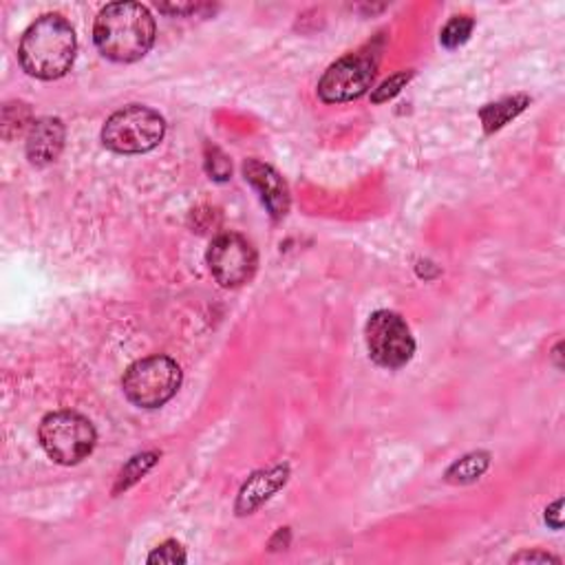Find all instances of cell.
Returning a JSON list of instances; mask_svg holds the SVG:
<instances>
[{"label": "cell", "mask_w": 565, "mask_h": 565, "mask_svg": "<svg viewBox=\"0 0 565 565\" xmlns=\"http://www.w3.org/2000/svg\"><path fill=\"white\" fill-rule=\"evenodd\" d=\"M94 40L105 58L137 62L155 42V21L139 3H111L96 19Z\"/></svg>", "instance_id": "6da1fadb"}, {"label": "cell", "mask_w": 565, "mask_h": 565, "mask_svg": "<svg viewBox=\"0 0 565 565\" xmlns=\"http://www.w3.org/2000/svg\"><path fill=\"white\" fill-rule=\"evenodd\" d=\"M75 51L77 40L71 23L58 14H47L25 32L19 58L29 75L58 79L71 71Z\"/></svg>", "instance_id": "7a4b0ae2"}, {"label": "cell", "mask_w": 565, "mask_h": 565, "mask_svg": "<svg viewBox=\"0 0 565 565\" xmlns=\"http://www.w3.org/2000/svg\"><path fill=\"white\" fill-rule=\"evenodd\" d=\"M182 384V369L169 356H148L133 363L124 378V395L142 409H159L177 393Z\"/></svg>", "instance_id": "3957f363"}, {"label": "cell", "mask_w": 565, "mask_h": 565, "mask_svg": "<svg viewBox=\"0 0 565 565\" xmlns=\"http://www.w3.org/2000/svg\"><path fill=\"white\" fill-rule=\"evenodd\" d=\"M38 438L45 453L62 466H73L87 459L98 440L94 425L85 416L73 412L49 414L40 422Z\"/></svg>", "instance_id": "277c9868"}, {"label": "cell", "mask_w": 565, "mask_h": 565, "mask_svg": "<svg viewBox=\"0 0 565 565\" xmlns=\"http://www.w3.org/2000/svg\"><path fill=\"white\" fill-rule=\"evenodd\" d=\"M167 133V122L157 111L133 105L113 113L105 128L102 142L107 148L122 155H139L152 150Z\"/></svg>", "instance_id": "5b68a950"}, {"label": "cell", "mask_w": 565, "mask_h": 565, "mask_svg": "<svg viewBox=\"0 0 565 565\" xmlns=\"http://www.w3.org/2000/svg\"><path fill=\"white\" fill-rule=\"evenodd\" d=\"M365 336H367L369 356L380 367L400 369L414 358L416 341L412 336L407 322L395 311L380 309L371 314Z\"/></svg>", "instance_id": "8992f818"}, {"label": "cell", "mask_w": 565, "mask_h": 565, "mask_svg": "<svg viewBox=\"0 0 565 565\" xmlns=\"http://www.w3.org/2000/svg\"><path fill=\"white\" fill-rule=\"evenodd\" d=\"M378 53H352L332 64L318 83V96L328 105H341L363 98L373 85Z\"/></svg>", "instance_id": "52a82bcc"}, {"label": "cell", "mask_w": 565, "mask_h": 565, "mask_svg": "<svg viewBox=\"0 0 565 565\" xmlns=\"http://www.w3.org/2000/svg\"><path fill=\"white\" fill-rule=\"evenodd\" d=\"M208 266L212 277L223 287H238L253 281L259 257L250 241L241 234H219L208 250Z\"/></svg>", "instance_id": "ba28073f"}, {"label": "cell", "mask_w": 565, "mask_h": 565, "mask_svg": "<svg viewBox=\"0 0 565 565\" xmlns=\"http://www.w3.org/2000/svg\"><path fill=\"white\" fill-rule=\"evenodd\" d=\"M244 175L259 193L263 206L274 219H283L290 210V191L285 180L259 159H248L244 164Z\"/></svg>", "instance_id": "9c48e42d"}, {"label": "cell", "mask_w": 565, "mask_h": 565, "mask_svg": "<svg viewBox=\"0 0 565 565\" xmlns=\"http://www.w3.org/2000/svg\"><path fill=\"white\" fill-rule=\"evenodd\" d=\"M64 148V124L58 118L32 122L27 133V157L36 167H47Z\"/></svg>", "instance_id": "30bf717a"}, {"label": "cell", "mask_w": 565, "mask_h": 565, "mask_svg": "<svg viewBox=\"0 0 565 565\" xmlns=\"http://www.w3.org/2000/svg\"><path fill=\"white\" fill-rule=\"evenodd\" d=\"M290 475L287 466H274L270 470H261L255 472L246 483L244 489L238 493L236 500V513L238 515H250L255 513L259 506H263L279 489L285 487Z\"/></svg>", "instance_id": "8fae6325"}, {"label": "cell", "mask_w": 565, "mask_h": 565, "mask_svg": "<svg viewBox=\"0 0 565 565\" xmlns=\"http://www.w3.org/2000/svg\"><path fill=\"white\" fill-rule=\"evenodd\" d=\"M526 107H528V98H524V96H519V98H508V100H502V102H498V105H489L487 109L481 111L483 128H487V133L500 131L504 124H508L511 120H515Z\"/></svg>", "instance_id": "7c38bea8"}, {"label": "cell", "mask_w": 565, "mask_h": 565, "mask_svg": "<svg viewBox=\"0 0 565 565\" xmlns=\"http://www.w3.org/2000/svg\"><path fill=\"white\" fill-rule=\"evenodd\" d=\"M491 464V455L489 453H470L466 457H462L459 462H455L449 470H446V481L451 483H470L475 479H479L483 475V470L489 468Z\"/></svg>", "instance_id": "4fadbf2b"}, {"label": "cell", "mask_w": 565, "mask_h": 565, "mask_svg": "<svg viewBox=\"0 0 565 565\" xmlns=\"http://www.w3.org/2000/svg\"><path fill=\"white\" fill-rule=\"evenodd\" d=\"M159 459V453H142V455H135L120 472L118 477V483H115V493L120 491H126L131 489L133 483H137Z\"/></svg>", "instance_id": "5bb4252c"}, {"label": "cell", "mask_w": 565, "mask_h": 565, "mask_svg": "<svg viewBox=\"0 0 565 565\" xmlns=\"http://www.w3.org/2000/svg\"><path fill=\"white\" fill-rule=\"evenodd\" d=\"M472 27H475L472 19H468V16H457V19H453V21L442 29L440 42H442L446 49H457V47H462V45L470 38Z\"/></svg>", "instance_id": "9a60e30c"}, {"label": "cell", "mask_w": 565, "mask_h": 565, "mask_svg": "<svg viewBox=\"0 0 565 565\" xmlns=\"http://www.w3.org/2000/svg\"><path fill=\"white\" fill-rule=\"evenodd\" d=\"M412 77H414V71H400V73H395L393 77L386 79V83L380 85V89H376V94L371 96V100H373L376 105H382V102L395 98V96L402 91V87H405V85L409 83Z\"/></svg>", "instance_id": "2e32d148"}, {"label": "cell", "mask_w": 565, "mask_h": 565, "mask_svg": "<svg viewBox=\"0 0 565 565\" xmlns=\"http://www.w3.org/2000/svg\"><path fill=\"white\" fill-rule=\"evenodd\" d=\"M186 552L177 541H167L161 543L159 548H155L148 556V563H167V565H175V563H186Z\"/></svg>", "instance_id": "e0dca14e"}, {"label": "cell", "mask_w": 565, "mask_h": 565, "mask_svg": "<svg viewBox=\"0 0 565 565\" xmlns=\"http://www.w3.org/2000/svg\"><path fill=\"white\" fill-rule=\"evenodd\" d=\"M208 171L219 182L228 180L230 175V161L219 148H208Z\"/></svg>", "instance_id": "ac0fdd59"}, {"label": "cell", "mask_w": 565, "mask_h": 565, "mask_svg": "<svg viewBox=\"0 0 565 565\" xmlns=\"http://www.w3.org/2000/svg\"><path fill=\"white\" fill-rule=\"evenodd\" d=\"M561 508H563V500H556V502L545 511V524H548L552 530H561V528H563Z\"/></svg>", "instance_id": "d6986e66"}, {"label": "cell", "mask_w": 565, "mask_h": 565, "mask_svg": "<svg viewBox=\"0 0 565 565\" xmlns=\"http://www.w3.org/2000/svg\"><path fill=\"white\" fill-rule=\"evenodd\" d=\"M513 563H521V561H530V563H535V561H539V563H561L556 556H552V554H548V552H521V554H517V556H513L511 558Z\"/></svg>", "instance_id": "ffe728a7"}]
</instances>
